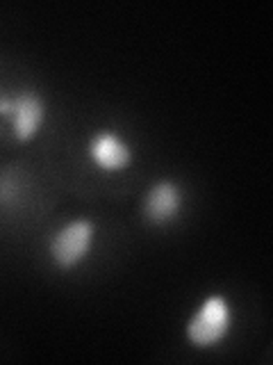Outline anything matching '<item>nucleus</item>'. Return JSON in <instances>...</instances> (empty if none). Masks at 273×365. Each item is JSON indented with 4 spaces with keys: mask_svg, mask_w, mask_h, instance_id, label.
I'll return each mask as SVG.
<instances>
[{
    "mask_svg": "<svg viewBox=\"0 0 273 365\" xmlns=\"http://www.w3.org/2000/svg\"><path fill=\"white\" fill-rule=\"evenodd\" d=\"M43 106L34 94H23L14 103V135L18 140H30L39 130Z\"/></svg>",
    "mask_w": 273,
    "mask_h": 365,
    "instance_id": "39448f33",
    "label": "nucleus"
},
{
    "mask_svg": "<svg viewBox=\"0 0 273 365\" xmlns=\"http://www.w3.org/2000/svg\"><path fill=\"white\" fill-rule=\"evenodd\" d=\"M91 235H94V226L89 222L80 220L64 226L60 233L53 237L50 254L60 262L62 267H73L75 262L87 254L91 245Z\"/></svg>",
    "mask_w": 273,
    "mask_h": 365,
    "instance_id": "f03ea898",
    "label": "nucleus"
},
{
    "mask_svg": "<svg viewBox=\"0 0 273 365\" xmlns=\"http://www.w3.org/2000/svg\"><path fill=\"white\" fill-rule=\"evenodd\" d=\"M89 151H91V158H94L102 169H121L130 163V148L112 133L98 135L96 140L91 142Z\"/></svg>",
    "mask_w": 273,
    "mask_h": 365,
    "instance_id": "20e7f679",
    "label": "nucleus"
},
{
    "mask_svg": "<svg viewBox=\"0 0 273 365\" xmlns=\"http://www.w3.org/2000/svg\"><path fill=\"white\" fill-rule=\"evenodd\" d=\"M178 210H180V194L173 182L162 180L148 192L146 203H144V212L153 224L168 222Z\"/></svg>",
    "mask_w": 273,
    "mask_h": 365,
    "instance_id": "7ed1b4c3",
    "label": "nucleus"
},
{
    "mask_svg": "<svg viewBox=\"0 0 273 365\" xmlns=\"http://www.w3.org/2000/svg\"><path fill=\"white\" fill-rule=\"evenodd\" d=\"M228 327H230L228 304L221 297H210V299L198 308V313L191 317L187 334L191 342L205 347V345H212V342H219L225 336Z\"/></svg>",
    "mask_w": 273,
    "mask_h": 365,
    "instance_id": "f257e3e1",
    "label": "nucleus"
}]
</instances>
